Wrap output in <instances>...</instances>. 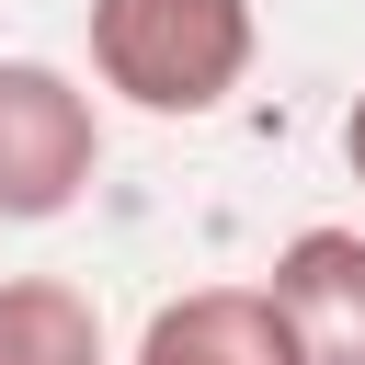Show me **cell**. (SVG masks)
I'll list each match as a JSON object with an SVG mask.
<instances>
[{
    "mask_svg": "<svg viewBox=\"0 0 365 365\" xmlns=\"http://www.w3.org/2000/svg\"><path fill=\"white\" fill-rule=\"evenodd\" d=\"M262 57L251 0H91V80L137 114H217Z\"/></svg>",
    "mask_w": 365,
    "mask_h": 365,
    "instance_id": "1",
    "label": "cell"
},
{
    "mask_svg": "<svg viewBox=\"0 0 365 365\" xmlns=\"http://www.w3.org/2000/svg\"><path fill=\"white\" fill-rule=\"evenodd\" d=\"M0 365H114L91 285H68V274H0Z\"/></svg>",
    "mask_w": 365,
    "mask_h": 365,
    "instance_id": "5",
    "label": "cell"
},
{
    "mask_svg": "<svg viewBox=\"0 0 365 365\" xmlns=\"http://www.w3.org/2000/svg\"><path fill=\"white\" fill-rule=\"evenodd\" d=\"M125 365H297V354H285L262 285H194L171 308H148V331H137Z\"/></svg>",
    "mask_w": 365,
    "mask_h": 365,
    "instance_id": "4",
    "label": "cell"
},
{
    "mask_svg": "<svg viewBox=\"0 0 365 365\" xmlns=\"http://www.w3.org/2000/svg\"><path fill=\"white\" fill-rule=\"evenodd\" d=\"M103 114L57 57H0V228H46L91 194Z\"/></svg>",
    "mask_w": 365,
    "mask_h": 365,
    "instance_id": "2",
    "label": "cell"
},
{
    "mask_svg": "<svg viewBox=\"0 0 365 365\" xmlns=\"http://www.w3.org/2000/svg\"><path fill=\"white\" fill-rule=\"evenodd\" d=\"M342 171L365 182V91H354V114H342Z\"/></svg>",
    "mask_w": 365,
    "mask_h": 365,
    "instance_id": "6",
    "label": "cell"
},
{
    "mask_svg": "<svg viewBox=\"0 0 365 365\" xmlns=\"http://www.w3.org/2000/svg\"><path fill=\"white\" fill-rule=\"evenodd\" d=\"M262 308L297 365H365V228H297L262 262Z\"/></svg>",
    "mask_w": 365,
    "mask_h": 365,
    "instance_id": "3",
    "label": "cell"
}]
</instances>
